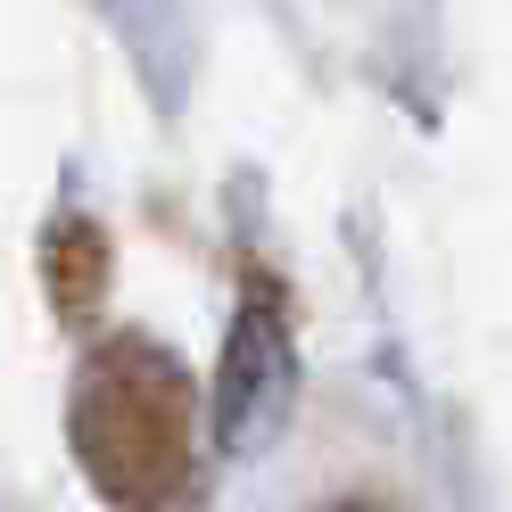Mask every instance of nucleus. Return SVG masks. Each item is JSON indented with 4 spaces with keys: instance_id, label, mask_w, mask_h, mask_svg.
<instances>
[{
    "instance_id": "3",
    "label": "nucleus",
    "mask_w": 512,
    "mask_h": 512,
    "mask_svg": "<svg viewBox=\"0 0 512 512\" xmlns=\"http://www.w3.org/2000/svg\"><path fill=\"white\" fill-rule=\"evenodd\" d=\"M323 512H389L380 496H339V504H323Z\"/></svg>"
},
{
    "instance_id": "2",
    "label": "nucleus",
    "mask_w": 512,
    "mask_h": 512,
    "mask_svg": "<svg viewBox=\"0 0 512 512\" xmlns=\"http://www.w3.org/2000/svg\"><path fill=\"white\" fill-rule=\"evenodd\" d=\"M298 397V356H290V323H281L273 290H248V306L232 314V339H223V389H215V438L232 455H256L281 413Z\"/></svg>"
},
{
    "instance_id": "1",
    "label": "nucleus",
    "mask_w": 512,
    "mask_h": 512,
    "mask_svg": "<svg viewBox=\"0 0 512 512\" xmlns=\"http://www.w3.org/2000/svg\"><path fill=\"white\" fill-rule=\"evenodd\" d=\"M190 446H199V397L166 347H91L75 372V455L91 488L124 512H166L190 488Z\"/></svg>"
}]
</instances>
